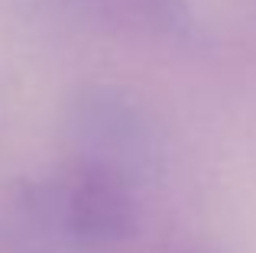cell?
I'll use <instances>...</instances> for the list:
<instances>
[{"label": "cell", "instance_id": "obj_1", "mask_svg": "<svg viewBox=\"0 0 256 253\" xmlns=\"http://www.w3.org/2000/svg\"><path fill=\"white\" fill-rule=\"evenodd\" d=\"M32 204L72 247H117L136 234L140 224L136 172L75 150L56 176L32 192Z\"/></svg>", "mask_w": 256, "mask_h": 253}, {"label": "cell", "instance_id": "obj_2", "mask_svg": "<svg viewBox=\"0 0 256 253\" xmlns=\"http://www.w3.org/2000/svg\"><path fill=\"white\" fill-rule=\"evenodd\" d=\"M72 140L78 152L104 156L140 176L143 159L152 152V133L146 117L130 98L114 88H84L72 104Z\"/></svg>", "mask_w": 256, "mask_h": 253}, {"label": "cell", "instance_id": "obj_3", "mask_svg": "<svg viewBox=\"0 0 256 253\" xmlns=\"http://www.w3.org/2000/svg\"><path fill=\"white\" fill-rule=\"evenodd\" d=\"M91 23L143 39H175L192 26V0H65Z\"/></svg>", "mask_w": 256, "mask_h": 253}, {"label": "cell", "instance_id": "obj_4", "mask_svg": "<svg viewBox=\"0 0 256 253\" xmlns=\"http://www.w3.org/2000/svg\"><path fill=\"white\" fill-rule=\"evenodd\" d=\"M156 253H220V250L204 247V244H175V247H162Z\"/></svg>", "mask_w": 256, "mask_h": 253}]
</instances>
